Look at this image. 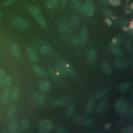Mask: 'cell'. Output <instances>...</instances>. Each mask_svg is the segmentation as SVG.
<instances>
[{"label":"cell","mask_w":133,"mask_h":133,"mask_svg":"<svg viewBox=\"0 0 133 133\" xmlns=\"http://www.w3.org/2000/svg\"><path fill=\"white\" fill-rule=\"evenodd\" d=\"M129 102L124 98L117 99L114 103L115 111L120 115H123L127 112L129 109Z\"/></svg>","instance_id":"6da1fadb"},{"label":"cell","mask_w":133,"mask_h":133,"mask_svg":"<svg viewBox=\"0 0 133 133\" xmlns=\"http://www.w3.org/2000/svg\"><path fill=\"white\" fill-rule=\"evenodd\" d=\"M12 25L17 30H24L28 28L29 23L28 20L21 17H15L11 20Z\"/></svg>","instance_id":"7a4b0ae2"},{"label":"cell","mask_w":133,"mask_h":133,"mask_svg":"<svg viewBox=\"0 0 133 133\" xmlns=\"http://www.w3.org/2000/svg\"><path fill=\"white\" fill-rule=\"evenodd\" d=\"M53 127V123L50 119L46 118L41 121L38 126V132L39 133H48L50 132Z\"/></svg>","instance_id":"3957f363"},{"label":"cell","mask_w":133,"mask_h":133,"mask_svg":"<svg viewBox=\"0 0 133 133\" xmlns=\"http://www.w3.org/2000/svg\"><path fill=\"white\" fill-rule=\"evenodd\" d=\"M80 11L86 16H91L95 12V6L94 5L86 3L81 6Z\"/></svg>","instance_id":"277c9868"},{"label":"cell","mask_w":133,"mask_h":133,"mask_svg":"<svg viewBox=\"0 0 133 133\" xmlns=\"http://www.w3.org/2000/svg\"><path fill=\"white\" fill-rule=\"evenodd\" d=\"M26 54L30 60L33 62H35L38 60V56L35 49L31 46H28L26 49Z\"/></svg>","instance_id":"5b68a950"},{"label":"cell","mask_w":133,"mask_h":133,"mask_svg":"<svg viewBox=\"0 0 133 133\" xmlns=\"http://www.w3.org/2000/svg\"><path fill=\"white\" fill-rule=\"evenodd\" d=\"M60 65L63 68L66 73L68 74L71 76L74 77L75 76V72L73 69V68L71 66V64L68 63L67 62L65 61H61Z\"/></svg>","instance_id":"8992f818"},{"label":"cell","mask_w":133,"mask_h":133,"mask_svg":"<svg viewBox=\"0 0 133 133\" xmlns=\"http://www.w3.org/2000/svg\"><path fill=\"white\" fill-rule=\"evenodd\" d=\"M32 69L33 71L38 76L44 77L47 75V73L45 69L41 66L37 64H34L32 65Z\"/></svg>","instance_id":"52a82bcc"},{"label":"cell","mask_w":133,"mask_h":133,"mask_svg":"<svg viewBox=\"0 0 133 133\" xmlns=\"http://www.w3.org/2000/svg\"><path fill=\"white\" fill-rule=\"evenodd\" d=\"M33 100L34 103L37 106L43 105L46 101L45 96L39 92H36L34 94L33 96Z\"/></svg>","instance_id":"ba28073f"},{"label":"cell","mask_w":133,"mask_h":133,"mask_svg":"<svg viewBox=\"0 0 133 133\" xmlns=\"http://www.w3.org/2000/svg\"><path fill=\"white\" fill-rule=\"evenodd\" d=\"M58 28L60 32L63 33H67L71 31V24L66 21H61L59 23Z\"/></svg>","instance_id":"9c48e42d"},{"label":"cell","mask_w":133,"mask_h":133,"mask_svg":"<svg viewBox=\"0 0 133 133\" xmlns=\"http://www.w3.org/2000/svg\"><path fill=\"white\" fill-rule=\"evenodd\" d=\"M10 51L12 55L15 57H18L20 54V49L19 45L15 43H12L10 45Z\"/></svg>","instance_id":"30bf717a"},{"label":"cell","mask_w":133,"mask_h":133,"mask_svg":"<svg viewBox=\"0 0 133 133\" xmlns=\"http://www.w3.org/2000/svg\"><path fill=\"white\" fill-rule=\"evenodd\" d=\"M97 56V52L95 48H90L88 49L87 53V59L88 61L92 62L96 59Z\"/></svg>","instance_id":"8fae6325"},{"label":"cell","mask_w":133,"mask_h":133,"mask_svg":"<svg viewBox=\"0 0 133 133\" xmlns=\"http://www.w3.org/2000/svg\"><path fill=\"white\" fill-rule=\"evenodd\" d=\"M38 87L39 90L42 92H47L49 90L51 87L50 83L46 80H43L39 83Z\"/></svg>","instance_id":"7c38bea8"},{"label":"cell","mask_w":133,"mask_h":133,"mask_svg":"<svg viewBox=\"0 0 133 133\" xmlns=\"http://www.w3.org/2000/svg\"><path fill=\"white\" fill-rule=\"evenodd\" d=\"M110 52L112 55L117 57H123L124 55V50L122 49L117 47H112L110 49Z\"/></svg>","instance_id":"4fadbf2b"},{"label":"cell","mask_w":133,"mask_h":133,"mask_svg":"<svg viewBox=\"0 0 133 133\" xmlns=\"http://www.w3.org/2000/svg\"><path fill=\"white\" fill-rule=\"evenodd\" d=\"M34 17L36 22L41 27L44 28L47 26V21L43 15L39 14Z\"/></svg>","instance_id":"5bb4252c"},{"label":"cell","mask_w":133,"mask_h":133,"mask_svg":"<svg viewBox=\"0 0 133 133\" xmlns=\"http://www.w3.org/2000/svg\"><path fill=\"white\" fill-rule=\"evenodd\" d=\"M19 96V88L18 86L15 85L10 92V97L12 101L16 100Z\"/></svg>","instance_id":"9a60e30c"},{"label":"cell","mask_w":133,"mask_h":133,"mask_svg":"<svg viewBox=\"0 0 133 133\" xmlns=\"http://www.w3.org/2000/svg\"><path fill=\"white\" fill-rule=\"evenodd\" d=\"M114 64L115 66L120 69H125L128 67V63L120 59H116L114 61Z\"/></svg>","instance_id":"2e32d148"},{"label":"cell","mask_w":133,"mask_h":133,"mask_svg":"<svg viewBox=\"0 0 133 133\" xmlns=\"http://www.w3.org/2000/svg\"><path fill=\"white\" fill-rule=\"evenodd\" d=\"M45 5L47 8L50 10H53L58 7V2L57 0H46Z\"/></svg>","instance_id":"e0dca14e"},{"label":"cell","mask_w":133,"mask_h":133,"mask_svg":"<svg viewBox=\"0 0 133 133\" xmlns=\"http://www.w3.org/2000/svg\"><path fill=\"white\" fill-rule=\"evenodd\" d=\"M69 99H68L67 98H65V97L60 98L54 100L52 102V104L55 107H59L68 103L69 102Z\"/></svg>","instance_id":"ac0fdd59"},{"label":"cell","mask_w":133,"mask_h":133,"mask_svg":"<svg viewBox=\"0 0 133 133\" xmlns=\"http://www.w3.org/2000/svg\"><path fill=\"white\" fill-rule=\"evenodd\" d=\"M88 31L86 28H83L80 32V36H79V39L81 43H84L86 42L88 39Z\"/></svg>","instance_id":"d6986e66"},{"label":"cell","mask_w":133,"mask_h":133,"mask_svg":"<svg viewBox=\"0 0 133 133\" xmlns=\"http://www.w3.org/2000/svg\"><path fill=\"white\" fill-rule=\"evenodd\" d=\"M101 67L103 71L108 74H110L112 72V69L110 64L107 61H103L101 64Z\"/></svg>","instance_id":"ffe728a7"},{"label":"cell","mask_w":133,"mask_h":133,"mask_svg":"<svg viewBox=\"0 0 133 133\" xmlns=\"http://www.w3.org/2000/svg\"><path fill=\"white\" fill-rule=\"evenodd\" d=\"M95 105V101L93 99H90L86 105L85 112L87 114H90L92 111Z\"/></svg>","instance_id":"44dd1931"},{"label":"cell","mask_w":133,"mask_h":133,"mask_svg":"<svg viewBox=\"0 0 133 133\" xmlns=\"http://www.w3.org/2000/svg\"><path fill=\"white\" fill-rule=\"evenodd\" d=\"M10 89L9 86H7V87H6L4 90L3 94L2 100L4 104L7 103L8 101L9 98L10 97Z\"/></svg>","instance_id":"7402d4cb"},{"label":"cell","mask_w":133,"mask_h":133,"mask_svg":"<svg viewBox=\"0 0 133 133\" xmlns=\"http://www.w3.org/2000/svg\"><path fill=\"white\" fill-rule=\"evenodd\" d=\"M18 128V125L17 121L15 119H12L10 123V125H9L10 132L11 133L17 132Z\"/></svg>","instance_id":"603a6c76"},{"label":"cell","mask_w":133,"mask_h":133,"mask_svg":"<svg viewBox=\"0 0 133 133\" xmlns=\"http://www.w3.org/2000/svg\"><path fill=\"white\" fill-rule=\"evenodd\" d=\"M28 11L29 14L33 17H35L40 14V10L35 6L31 5L28 7Z\"/></svg>","instance_id":"cb8c5ba5"},{"label":"cell","mask_w":133,"mask_h":133,"mask_svg":"<svg viewBox=\"0 0 133 133\" xmlns=\"http://www.w3.org/2000/svg\"><path fill=\"white\" fill-rule=\"evenodd\" d=\"M30 125V121L29 119L26 117H24L22 119L20 123L21 129L22 131H26Z\"/></svg>","instance_id":"d4e9b609"},{"label":"cell","mask_w":133,"mask_h":133,"mask_svg":"<svg viewBox=\"0 0 133 133\" xmlns=\"http://www.w3.org/2000/svg\"><path fill=\"white\" fill-rule=\"evenodd\" d=\"M107 102V100L105 99L101 100L99 102V103L97 105V108H96V111L98 113H101V112H102L103 111V110L105 108Z\"/></svg>","instance_id":"484cf974"},{"label":"cell","mask_w":133,"mask_h":133,"mask_svg":"<svg viewBox=\"0 0 133 133\" xmlns=\"http://www.w3.org/2000/svg\"><path fill=\"white\" fill-rule=\"evenodd\" d=\"M75 106L74 104H72L69 105L65 111V115L67 117H71L75 111Z\"/></svg>","instance_id":"4316f807"},{"label":"cell","mask_w":133,"mask_h":133,"mask_svg":"<svg viewBox=\"0 0 133 133\" xmlns=\"http://www.w3.org/2000/svg\"><path fill=\"white\" fill-rule=\"evenodd\" d=\"M39 51L43 55H49L51 53L52 49L51 47L47 45H44L40 48Z\"/></svg>","instance_id":"83f0119b"},{"label":"cell","mask_w":133,"mask_h":133,"mask_svg":"<svg viewBox=\"0 0 133 133\" xmlns=\"http://www.w3.org/2000/svg\"><path fill=\"white\" fill-rule=\"evenodd\" d=\"M109 89H110V87H105V88H104V89L99 91L95 95V98L96 99H99L102 98L109 91Z\"/></svg>","instance_id":"f1b7e54d"},{"label":"cell","mask_w":133,"mask_h":133,"mask_svg":"<svg viewBox=\"0 0 133 133\" xmlns=\"http://www.w3.org/2000/svg\"><path fill=\"white\" fill-rule=\"evenodd\" d=\"M131 86L130 82H125L121 84L118 86V90L120 92H124L126 91Z\"/></svg>","instance_id":"f546056e"},{"label":"cell","mask_w":133,"mask_h":133,"mask_svg":"<svg viewBox=\"0 0 133 133\" xmlns=\"http://www.w3.org/2000/svg\"><path fill=\"white\" fill-rule=\"evenodd\" d=\"M81 18L78 15H74L70 19L71 24L73 26H77L81 23Z\"/></svg>","instance_id":"4dcf8cb0"},{"label":"cell","mask_w":133,"mask_h":133,"mask_svg":"<svg viewBox=\"0 0 133 133\" xmlns=\"http://www.w3.org/2000/svg\"><path fill=\"white\" fill-rule=\"evenodd\" d=\"M55 69L56 72L60 75L62 76H65L66 73L63 69V68L61 66L60 64H56L55 66Z\"/></svg>","instance_id":"1f68e13d"},{"label":"cell","mask_w":133,"mask_h":133,"mask_svg":"<svg viewBox=\"0 0 133 133\" xmlns=\"http://www.w3.org/2000/svg\"><path fill=\"white\" fill-rule=\"evenodd\" d=\"M16 110V105H12L10 106L7 110L6 112V115L8 117H11L15 114Z\"/></svg>","instance_id":"d6a6232c"},{"label":"cell","mask_w":133,"mask_h":133,"mask_svg":"<svg viewBox=\"0 0 133 133\" xmlns=\"http://www.w3.org/2000/svg\"><path fill=\"white\" fill-rule=\"evenodd\" d=\"M72 5L75 10L80 11L82 6L80 0H72Z\"/></svg>","instance_id":"836d02e7"},{"label":"cell","mask_w":133,"mask_h":133,"mask_svg":"<svg viewBox=\"0 0 133 133\" xmlns=\"http://www.w3.org/2000/svg\"><path fill=\"white\" fill-rule=\"evenodd\" d=\"M49 72L50 75L54 80L57 82L60 81V75L56 72L54 71L53 70H50Z\"/></svg>","instance_id":"e575fe53"},{"label":"cell","mask_w":133,"mask_h":133,"mask_svg":"<svg viewBox=\"0 0 133 133\" xmlns=\"http://www.w3.org/2000/svg\"><path fill=\"white\" fill-rule=\"evenodd\" d=\"M83 123L86 127H90L94 126L95 124V122L94 119L91 118H87L86 119H84Z\"/></svg>","instance_id":"d590c367"},{"label":"cell","mask_w":133,"mask_h":133,"mask_svg":"<svg viewBox=\"0 0 133 133\" xmlns=\"http://www.w3.org/2000/svg\"><path fill=\"white\" fill-rule=\"evenodd\" d=\"M71 45L74 46V47H77L81 43V41L79 38L76 36H74L71 38Z\"/></svg>","instance_id":"8d00e7d4"},{"label":"cell","mask_w":133,"mask_h":133,"mask_svg":"<svg viewBox=\"0 0 133 133\" xmlns=\"http://www.w3.org/2000/svg\"><path fill=\"white\" fill-rule=\"evenodd\" d=\"M12 82V77L10 75H7L4 78V84L6 86H9Z\"/></svg>","instance_id":"74e56055"},{"label":"cell","mask_w":133,"mask_h":133,"mask_svg":"<svg viewBox=\"0 0 133 133\" xmlns=\"http://www.w3.org/2000/svg\"><path fill=\"white\" fill-rule=\"evenodd\" d=\"M121 132L123 133H132L133 132V127L130 125L127 127L123 128L121 130Z\"/></svg>","instance_id":"f35d334b"},{"label":"cell","mask_w":133,"mask_h":133,"mask_svg":"<svg viewBox=\"0 0 133 133\" xmlns=\"http://www.w3.org/2000/svg\"><path fill=\"white\" fill-rule=\"evenodd\" d=\"M56 130L57 132H59V133H66L68 132V131L65 129H64L60 127H57L56 128Z\"/></svg>","instance_id":"ab89813d"},{"label":"cell","mask_w":133,"mask_h":133,"mask_svg":"<svg viewBox=\"0 0 133 133\" xmlns=\"http://www.w3.org/2000/svg\"><path fill=\"white\" fill-rule=\"evenodd\" d=\"M109 3L113 5L118 6L120 4V0H108Z\"/></svg>","instance_id":"60d3db41"},{"label":"cell","mask_w":133,"mask_h":133,"mask_svg":"<svg viewBox=\"0 0 133 133\" xmlns=\"http://www.w3.org/2000/svg\"><path fill=\"white\" fill-rule=\"evenodd\" d=\"M14 3V0H7L3 3L4 6H9Z\"/></svg>","instance_id":"b9f144b4"},{"label":"cell","mask_w":133,"mask_h":133,"mask_svg":"<svg viewBox=\"0 0 133 133\" xmlns=\"http://www.w3.org/2000/svg\"><path fill=\"white\" fill-rule=\"evenodd\" d=\"M112 43L114 44V45H117L118 44H119L121 43V41H120V39L118 38H114L112 39Z\"/></svg>","instance_id":"7bdbcfd3"},{"label":"cell","mask_w":133,"mask_h":133,"mask_svg":"<svg viewBox=\"0 0 133 133\" xmlns=\"http://www.w3.org/2000/svg\"><path fill=\"white\" fill-rule=\"evenodd\" d=\"M5 75V71L2 69L0 68V77H4Z\"/></svg>","instance_id":"ee69618b"},{"label":"cell","mask_w":133,"mask_h":133,"mask_svg":"<svg viewBox=\"0 0 133 133\" xmlns=\"http://www.w3.org/2000/svg\"><path fill=\"white\" fill-rule=\"evenodd\" d=\"M104 14H105L106 15H107V16H110V15H111V14H112L111 11L110 9H105V10H104Z\"/></svg>","instance_id":"f6af8a7d"},{"label":"cell","mask_w":133,"mask_h":133,"mask_svg":"<svg viewBox=\"0 0 133 133\" xmlns=\"http://www.w3.org/2000/svg\"><path fill=\"white\" fill-rule=\"evenodd\" d=\"M105 22L107 23V24L108 25H111L112 22H111V20H110V19L107 18V19H106L105 20Z\"/></svg>","instance_id":"bcb514c9"},{"label":"cell","mask_w":133,"mask_h":133,"mask_svg":"<svg viewBox=\"0 0 133 133\" xmlns=\"http://www.w3.org/2000/svg\"><path fill=\"white\" fill-rule=\"evenodd\" d=\"M85 1H86L87 2V3H88V4H91V5H94L92 0H85Z\"/></svg>","instance_id":"7dc6e473"},{"label":"cell","mask_w":133,"mask_h":133,"mask_svg":"<svg viewBox=\"0 0 133 133\" xmlns=\"http://www.w3.org/2000/svg\"><path fill=\"white\" fill-rule=\"evenodd\" d=\"M4 84V78L3 77H0V86H2Z\"/></svg>","instance_id":"c3c4849f"},{"label":"cell","mask_w":133,"mask_h":133,"mask_svg":"<svg viewBox=\"0 0 133 133\" xmlns=\"http://www.w3.org/2000/svg\"><path fill=\"white\" fill-rule=\"evenodd\" d=\"M60 2H61V3L62 4V5H65L66 4V3H67L68 0H60Z\"/></svg>","instance_id":"681fc988"},{"label":"cell","mask_w":133,"mask_h":133,"mask_svg":"<svg viewBox=\"0 0 133 133\" xmlns=\"http://www.w3.org/2000/svg\"><path fill=\"white\" fill-rule=\"evenodd\" d=\"M110 124H108L105 125V127L107 129H108V128H109V127H110Z\"/></svg>","instance_id":"f907efd6"},{"label":"cell","mask_w":133,"mask_h":133,"mask_svg":"<svg viewBox=\"0 0 133 133\" xmlns=\"http://www.w3.org/2000/svg\"><path fill=\"white\" fill-rule=\"evenodd\" d=\"M3 17V14L2 13V12L0 11V18H2Z\"/></svg>","instance_id":"816d5d0a"},{"label":"cell","mask_w":133,"mask_h":133,"mask_svg":"<svg viewBox=\"0 0 133 133\" xmlns=\"http://www.w3.org/2000/svg\"><path fill=\"white\" fill-rule=\"evenodd\" d=\"M100 1H102V2H107V1H108V0H100Z\"/></svg>","instance_id":"f5cc1de1"},{"label":"cell","mask_w":133,"mask_h":133,"mask_svg":"<svg viewBox=\"0 0 133 133\" xmlns=\"http://www.w3.org/2000/svg\"><path fill=\"white\" fill-rule=\"evenodd\" d=\"M1 93L0 92V101H1Z\"/></svg>","instance_id":"db71d44e"}]
</instances>
